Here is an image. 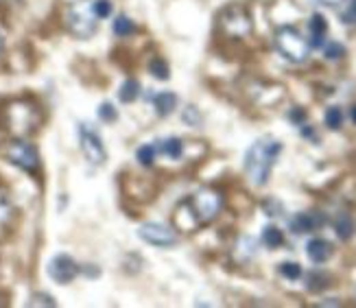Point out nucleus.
Wrapping results in <instances>:
<instances>
[{
	"mask_svg": "<svg viewBox=\"0 0 356 308\" xmlns=\"http://www.w3.org/2000/svg\"><path fill=\"white\" fill-rule=\"evenodd\" d=\"M92 9L99 20H108L114 11V5H112V0H92Z\"/></svg>",
	"mask_w": 356,
	"mask_h": 308,
	"instance_id": "a878e982",
	"label": "nucleus"
},
{
	"mask_svg": "<svg viewBox=\"0 0 356 308\" xmlns=\"http://www.w3.org/2000/svg\"><path fill=\"white\" fill-rule=\"evenodd\" d=\"M308 44L311 49H322L326 44V35H328V20L322 14H313L308 20Z\"/></svg>",
	"mask_w": 356,
	"mask_h": 308,
	"instance_id": "f8f14e48",
	"label": "nucleus"
},
{
	"mask_svg": "<svg viewBox=\"0 0 356 308\" xmlns=\"http://www.w3.org/2000/svg\"><path fill=\"white\" fill-rule=\"evenodd\" d=\"M79 271L81 267L70 254H55L49 260V267H46V274L55 284H70L79 276Z\"/></svg>",
	"mask_w": 356,
	"mask_h": 308,
	"instance_id": "1a4fd4ad",
	"label": "nucleus"
},
{
	"mask_svg": "<svg viewBox=\"0 0 356 308\" xmlns=\"http://www.w3.org/2000/svg\"><path fill=\"white\" fill-rule=\"evenodd\" d=\"M3 156L9 164L25 173H38L40 171V151L29 140H11L5 145Z\"/></svg>",
	"mask_w": 356,
	"mask_h": 308,
	"instance_id": "20e7f679",
	"label": "nucleus"
},
{
	"mask_svg": "<svg viewBox=\"0 0 356 308\" xmlns=\"http://www.w3.org/2000/svg\"><path fill=\"white\" fill-rule=\"evenodd\" d=\"M138 239L145 241L151 247H158V250H169L180 243V236L171 228V225L160 223V221H151V223H142L138 228Z\"/></svg>",
	"mask_w": 356,
	"mask_h": 308,
	"instance_id": "0eeeda50",
	"label": "nucleus"
},
{
	"mask_svg": "<svg viewBox=\"0 0 356 308\" xmlns=\"http://www.w3.org/2000/svg\"><path fill=\"white\" fill-rule=\"evenodd\" d=\"M302 136L304 138H311V140H317V134H315V129L311 127V125H302Z\"/></svg>",
	"mask_w": 356,
	"mask_h": 308,
	"instance_id": "7c9ffc66",
	"label": "nucleus"
},
{
	"mask_svg": "<svg viewBox=\"0 0 356 308\" xmlns=\"http://www.w3.org/2000/svg\"><path fill=\"white\" fill-rule=\"evenodd\" d=\"M282 149L284 145L276 138H258L252 142V147L245 151V160H243V169L249 184L256 188H263L269 184L271 171H274Z\"/></svg>",
	"mask_w": 356,
	"mask_h": 308,
	"instance_id": "f257e3e1",
	"label": "nucleus"
},
{
	"mask_svg": "<svg viewBox=\"0 0 356 308\" xmlns=\"http://www.w3.org/2000/svg\"><path fill=\"white\" fill-rule=\"evenodd\" d=\"M287 118H289V121H291L293 125L302 127V125L306 123L308 114H306V110H304V108H291V112L287 114Z\"/></svg>",
	"mask_w": 356,
	"mask_h": 308,
	"instance_id": "c85d7f7f",
	"label": "nucleus"
},
{
	"mask_svg": "<svg viewBox=\"0 0 356 308\" xmlns=\"http://www.w3.org/2000/svg\"><path fill=\"white\" fill-rule=\"evenodd\" d=\"M0 53H3V35H0Z\"/></svg>",
	"mask_w": 356,
	"mask_h": 308,
	"instance_id": "72a5a7b5",
	"label": "nucleus"
},
{
	"mask_svg": "<svg viewBox=\"0 0 356 308\" xmlns=\"http://www.w3.org/2000/svg\"><path fill=\"white\" fill-rule=\"evenodd\" d=\"M164 158L169 160H182L184 158V140L177 138V136H169V138H162L158 140V147H156Z\"/></svg>",
	"mask_w": 356,
	"mask_h": 308,
	"instance_id": "4468645a",
	"label": "nucleus"
},
{
	"mask_svg": "<svg viewBox=\"0 0 356 308\" xmlns=\"http://www.w3.org/2000/svg\"><path fill=\"white\" fill-rule=\"evenodd\" d=\"M322 51H324V57L328 59V62H337V59H341V57H346V46H343L341 42H326L324 46H322Z\"/></svg>",
	"mask_w": 356,
	"mask_h": 308,
	"instance_id": "b1692460",
	"label": "nucleus"
},
{
	"mask_svg": "<svg viewBox=\"0 0 356 308\" xmlns=\"http://www.w3.org/2000/svg\"><path fill=\"white\" fill-rule=\"evenodd\" d=\"M140 92H142L140 81L134 79V77H129V79L123 81L121 88H118V101L121 103H134L140 97Z\"/></svg>",
	"mask_w": 356,
	"mask_h": 308,
	"instance_id": "dca6fc26",
	"label": "nucleus"
},
{
	"mask_svg": "<svg viewBox=\"0 0 356 308\" xmlns=\"http://www.w3.org/2000/svg\"><path fill=\"white\" fill-rule=\"evenodd\" d=\"M274 44L276 51L291 64H304L311 57V44H308V40L295 27L289 25L280 27L276 31Z\"/></svg>",
	"mask_w": 356,
	"mask_h": 308,
	"instance_id": "f03ea898",
	"label": "nucleus"
},
{
	"mask_svg": "<svg viewBox=\"0 0 356 308\" xmlns=\"http://www.w3.org/2000/svg\"><path fill=\"white\" fill-rule=\"evenodd\" d=\"M112 31H114L116 38H129V35L136 33V22L129 16L121 14L112 20Z\"/></svg>",
	"mask_w": 356,
	"mask_h": 308,
	"instance_id": "a211bd4d",
	"label": "nucleus"
},
{
	"mask_svg": "<svg viewBox=\"0 0 356 308\" xmlns=\"http://www.w3.org/2000/svg\"><path fill=\"white\" fill-rule=\"evenodd\" d=\"M221 29L230 38H247L252 33V18L243 7H228L221 16Z\"/></svg>",
	"mask_w": 356,
	"mask_h": 308,
	"instance_id": "6e6552de",
	"label": "nucleus"
},
{
	"mask_svg": "<svg viewBox=\"0 0 356 308\" xmlns=\"http://www.w3.org/2000/svg\"><path fill=\"white\" fill-rule=\"evenodd\" d=\"M335 234L339 241H352L356 234V221L348 215V212H341L335 219Z\"/></svg>",
	"mask_w": 356,
	"mask_h": 308,
	"instance_id": "2eb2a0df",
	"label": "nucleus"
},
{
	"mask_svg": "<svg viewBox=\"0 0 356 308\" xmlns=\"http://www.w3.org/2000/svg\"><path fill=\"white\" fill-rule=\"evenodd\" d=\"M317 3L324 7H341L343 3H348V0H317Z\"/></svg>",
	"mask_w": 356,
	"mask_h": 308,
	"instance_id": "2f4dec72",
	"label": "nucleus"
},
{
	"mask_svg": "<svg viewBox=\"0 0 356 308\" xmlns=\"http://www.w3.org/2000/svg\"><path fill=\"white\" fill-rule=\"evenodd\" d=\"M341 22L343 25H356V0H350L348 9L341 14Z\"/></svg>",
	"mask_w": 356,
	"mask_h": 308,
	"instance_id": "c756f323",
	"label": "nucleus"
},
{
	"mask_svg": "<svg viewBox=\"0 0 356 308\" xmlns=\"http://www.w3.org/2000/svg\"><path fill=\"white\" fill-rule=\"evenodd\" d=\"M77 138H79L81 153L86 156V160L92 167H103V164L108 162V149L103 145V138L90 123L77 125Z\"/></svg>",
	"mask_w": 356,
	"mask_h": 308,
	"instance_id": "423d86ee",
	"label": "nucleus"
},
{
	"mask_svg": "<svg viewBox=\"0 0 356 308\" xmlns=\"http://www.w3.org/2000/svg\"><path fill=\"white\" fill-rule=\"evenodd\" d=\"M175 108H177V94L175 92L164 90V92L153 94V110H156V114L160 118L171 116L175 112Z\"/></svg>",
	"mask_w": 356,
	"mask_h": 308,
	"instance_id": "ddd939ff",
	"label": "nucleus"
},
{
	"mask_svg": "<svg viewBox=\"0 0 356 308\" xmlns=\"http://www.w3.org/2000/svg\"><path fill=\"white\" fill-rule=\"evenodd\" d=\"M278 271H280V276H282V278H287V280H291V282L300 280L302 274H304V271H302V265H300V263H293V260H287V263H280Z\"/></svg>",
	"mask_w": 356,
	"mask_h": 308,
	"instance_id": "5701e85b",
	"label": "nucleus"
},
{
	"mask_svg": "<svg viewBox=\"0 0 356 308\" xmlns=\"http://www.w3.org/2000/svg\"><path fill=\"white\" fill-rule=\"evenodd\" d=\"M324 223H326V219L319 215V212H298L295 217H291L289 230L293 234L302 236V234H311V232L319 230Z\"/></svg>",
	"mask_w": 356,
	"mask_h": 308,
	"instance_id": "9d476101",
	"label": "nucleus"
},
{
	"mask_svg": "<svg viewBox=\"0 0 356 308\" xmlns=\"http://www.w3.org/2000/svg\"><path fill=\"white\" fill-rule=\"evenodd\" d=\"M343 121H346V116H343V110L339 105H330V108L324 112V125L328 129H332V132H339L343 127Z\"/></svg>",
	"mask_w": 356,
	"mask_h": 308,
	"instance_id": "aec40b11",
	"label": "nucleus"
},
{
	"mask_svg": "<svg viewBox=\"0 0 356 308\" xmlns=\"http://www.w3.org/2000/svg\"><path fill=\"white\" fill-rule=\"evenodd\" d=\"M260 241H263V245L269 247V250H278V247L284 245V232L278 228V225H267V228H263Z\"/></svg>",
	"mask_w": 356,
	"mask_h": 308,
	"instance_id": "f3484780",
	"label": "nucleus"
},
{
	"mask_svg": "<svg viewBox=\"0 0 356 308\" xmlns=\"http://www.w3.org/2000/svg\"><path fill=\"white\" fill-rule=\"evenodd\" d=\"M99 18L92 9V0H77L66 11V27L79 40H90L99 29Z\"/></svg>",
	"mask_w": 356,
	"mask_h": 308,
	"instance_id": "7ed1b4c3",
	"label": "nucleus"
},
{
	"mask_svg": "<svg viewBox=\"0 0 356 308\" xmlns=\"http://www.w3.org/2000/svg\"><path fill=\"white\" fill-rule=\"evenodd\" d=\"M330 287V276L324 274V271H311V274L306 276V289L311 293H319Z\"/></svg>",
	"mask_w": 356,
	"mask_h": 308,
	"instance_id": "6ab92c4d",
	"label": "nucleus"
},
{
	"mask_svg": "<svg viewBox=\"0 0 356 308\" xmlns=\"http://www.w3.org/2000/svg\"><path fill=\"white\" fill-rule=\"evenodd\" d=\"M149 73L156 77L158 81H169L171 79V66L162 57H153L149 62Z\"/></svg>",
	"mask_w": 356,
	"mask_h": 308,
	"instance_id": "412c9836",
	"label": "nucleus"
},
{
	"mask_svg": "<svg viewBox=\"0 0 356 308\" xmlns=\"http://www.w3.org/2000/svg\"><path fill=\"white\" fill-rule=\"evenodd\" d=\"M97 116H99V121H101V123L110 125V123H116V121H118V110H116V105H114V103L105 101V103L99 105Z\"/></svg>",
	"mask_w": 356,
	"mask_h": 308,
	"instance_id": "393cba45",
	"label": "nucleus"
},
{
	"mask_svg": "<svg viewBox=\"0 0 356 308\" xmlns=\"http://www.w3.org/2000/svg\"><path fill=\"white\" fill-rule=\"evenodd\" d=\"M332 254H335V247H332V243L326 241V239H311L306 243V256L315 265L328 263V260L332 258Z\"/></svg>",
	"mask_w": 356,
	"mask_h": 308,
	"instance_id": "9b49d317",
	"label": "nucleus"
},
{
	"mask_svg": "<svg viewBox=\"0 0 356 308\" xmlns=\"http://www.w3.org/2000/svg\"><path fill=\"white\" fill-rule=\"evenodd\" d=\"M188 208H191V215L199 225L212 223L223 208V199L217 191L212 188H199V191L188 199Z\"/></svg>",
	"mask_w": 356,
	"mask_h": 308,
	"instance_id": "39448f33",
	"label": "nucleus"
},
{
	"mask_svg": "<svg viewBox=\"0 0 356 308\" xmlns=\"http://www.w3.org/2000/svg\"><path fill=\"white\" fill-rule=\"evenodd\" d=\"M182 118H184V123L191 125V127H199L201 125V114H199V110L195 108V105H186Z\"/></svg>",
	"mask_w": 356,
	"mask_h": 308,
	"instance_id": "bb28decb",
	"label": "nucleus"
},
{
	"mask_svg": "<svg viewBox=\"0 0 356 308\" xmlns=\"http://www.w3.org/2000/svg\"><path fill=\"white\" fill-rule=\"evenodd\" d=\"M350 118H352V123L356 125V105H352V110H350Z\"/></svg>",
	"mask_w": 356,
	"mask_h": 308,
	"instance_id": "473e14b6",
	"label": "nucleus"
},
{
	"mask_svg": "<svg viewBox=\"0 0 356 308\" xmlns=\"http://www.w3.org/2000/svg\"><path fill=\"white\" fill-rule=\"evenodd\" d=\"M156 156H158L156 145H140L136 149V160L140 167H145V169H151L153 164H156Z\"/></svg>",
	"mask_w": 356,
	"mask_h": 308,
	"instance_id": "4be33fe9",
	"label": "nucleus"
},
{
	"mask_svg": "<svg viewBox=\"0 0 356 308\" xmlns=\"http://www.w3.org/2000/svg\"><path fill=\"white\" fill-rule=\"evenodd\" d=\"M27 306H51V308H55L57 302L46 293H33L29 298V302H27Z\"/></svg>",
	"mask_w": 356,
	"mask_h": 308,
	"instance_id": "cd10ccee",
	"label": "nucleus"
}]
</instances>
